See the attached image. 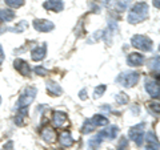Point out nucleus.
Here are the masks:
<instances>
[{
  "instance_id": "f257e3e1",
  "label": "nucleus",
  "mask_w": 160,
  "mask_h": 150,
  "mask_svg": "<svg viewBox=\"0 0 160 150\" xmlns=\"http://www.w3.org/2000/svg\"><path fill=\"white\" fill-rule=\"evenodd\" d=\"M147 17H148V6L146 3H136L129 11L127 16V21L129 24H138L143 21V20H146Z\"/></svg>"
},
{
  "instance_id": "f03ea898",
  "label": "nucleus",
  "mask_w": 160,
  "mask_h": 150,
  "mask_svg": "<svg viewBox=\"0 0 160 150\" xmlns=\"http://www.w3.org/2000/svg\"><path fill=\"white\" fill-rule=\"evenodd\" d=\"M36 94H38V89L36 88L35 87H27L23 91V93L20 94V97L18 100V104H16L18 109L27 108L28 105H31L33 102L35 97H36Z\"/></svg>"
},
{
  "instance_id": "7ed1b4c3",
  "label": "nucleus",
  "mask_w": 160,
  "mask_h": 150,
  "mask_svg": "<svg viewBox=\"0 0 160 150\" xmlns=\"http://www.w3.org/2000/svg\"><path fill=\"white\" fill-rule=\"evenodd\" d=\"M139 78H140V74L138 72H123L118 76L116 82L123 85L124 88H132L133 85L138 84Z\"/></svg>"
},
{
  "instance_id": "20e7f679",
  "label": "nucleus",
  "mask_w": 160,
  "mask_h": 150,
  "mask_svg": "<svg viewBox=\"0 0 160 150\" xmlns=\"http://www.w3.org/2000/svg\"><path fill=\"white\" fill-rule=\"evenodd\" d=\"M131 43L135 48L140 49V51H144V52H149L153 45L152 40L147 36H143V35H135V36H132Z\"/></svg>"
},
{
  "instance_id": "39448f33",
  "label": "nucleus",
  "mask_w": 160,
  "mask_h": 150,
  "mask_svg": "<svg viewBox=\"0 0 160 150\" xmlns=\"http://www.w3.org/2000/svg\"><path fill=\"white\" fill-rule=\"evenodd\" d=\"M144 128H146V125H144V124H138V125H135V126H132L131 129H129V132H128L129 138L133 139L135 143H136L138 146H140V145L143 143Z\"/></svg>"
},
{
  "instance_id": "423d86ee",
  "label": "nucleus",
  "mask_w": 160,
  "mask_h": 150,
  "mask_svg": "<svg viewBox=\"0 0 160 150\" xmlns=\"http://www.w3.org/2000/svg\"><path fill=\"white\" fill-rule=\"evenodd\" d=\"M128 0H106V6L108 9L115 12H123L126 11V8L128 6Z\"/></svg>"
},
{
  "instance_id": "0eeeda50",
  "label": "nucleus",
  "mask_w": 160,
  "mask_h": 150,
  "mask_svg": "<svg viewBox=\"0 0 160 150\" xmlns=\"http://www.w3.org/2000/svg\"><path fill=\"white\" fill-rule=\"evenodd\" d=\"M33 28L36 29L38 32H49L55 28L53 23L49 21V20H44V19H36L33 21Z\"/></svg>"
},
{
  "instance_id": "6e6552de",
  "label": "nucleus",
  "mask_w": 160,
  "mask_h": 150,
  "mask_svg": "<svg viewBox=\"0 0 160 150\" xmlns=\"http://www.w3.org/2000/svg\"><path fill=\"white\" fill-rule=\"evenodd\" d=\"M146 91L152 98H159L160 96V88H159V80H148L146 82Z\"/></svg>"
},
{
  "instance_id": "1a4fd4ad",
  "label": "nucleus",
  "mask_w": 160,
  "mask_h": 150,
  "mask_svg": "<svg viewBox=\"0 0 160 150\" xmlns=\"http://www.w3.org/2000/svg\"><path fill=\"white\" fill-rule=\"evenodd\" d=\"M52 124L55 128H63L67 124V114L60 110H55L52 113Z\"/></svg>"
},
{
  "instance_id": "9d476101",
  "label": "nucleus",
  "mask_w": 160,
  "mask_h": 150,
  "mask_svg": "<svg viewBox=\"0 0 160 150\" xmlns=\"http://www.w3.org/2000/svg\"><path fill=\"white\" fill-rule=\"evenodd\" d=\"M46 54H47V44L43 43L42 45H39V47L32 49L31 57H32L33 61H42V60L46 57Z\"/></svg>"
},
{
  "instance_id": "9b49d317",
  "label": "nucleus",
  "mask_w": 160,
  "mask_h": 150,
  "mask_svg": "<svg viewBox=\"0 0 160 150\" xmlns=\"http://www.w3.org/2000/svg\"><path fill=\"white\" fill-rule=\"evenodd\" d=\"M13 65H15V69H16L20 74H23V76H29V73H31V68H29L28 63L24 61V60H22V59L15 60Z\"/></svg>"
},
{
  "instance_id": "f8f14e48",
  "label": "nucleus",
  "mask_w": 160,
  "mask_h": 150,
  "mask_svg": "<svg viewBox=\"0 0 160 150\" xmlns=\"http://www.w3.org/2000/svg\"><path fill=\"white\" fill-rule=\"evenodd\" d=\"M43 7L46 8L47 11L60 12V11H63L64 4H63V0H47V2H44Z\"/></svg>"
},
{
  "instance_id": "ddd939ff",
  "label": "nucleus",
  "mask_w": 160,
  "mask_h": 150,
  "mask_svg": "<svg viewBox=\"0 0 160 150\" xmlns=\"http://www.w3.org/2000/svg\"><path fill=\"white\" fill-rule=\"evenodd\" d=\"M40 136H42V138L44 139L46 142L48 143H52L56 141V132L53 130V128H49V126H46L44 129H42V132H40Z\"/></svg>"
},
{
  "instance_id": "4468645a",
  "label": "nucleus",
  "mask_w": 160,
  "mask_h": 150,
  "mask_svg": "<svg viewBox=\"0 0 160 150\" xmlns=\"http://www.w3.org/2000/svg\"><path fill=\"white\" fill-rule=\"evenodd\" d=\"M46 87H47V92H48V94H49V96H52V97L60 96V94L63 93L62 87H60V85H59L56 81H52V80L47 81Z\"/></svg>"
},
{
  "instance_id": "2eb2a0df",
  "label": "nucleus",
  "mask_w": 160,
  "mask_h": 150,
  "mask_svg": "<svg viewBox=\"0 0 160 150\" xmlns=\"http://www.w3.org/2000/svg\"><path fill=\"white\" fill-rule=\"evenodd\" d=\"M144 63V56L140 53H129L127 57V64L129 67H140Z\"/></svg>"
},
{
  "instance_id": "dca6fc26",
  "label": "nucleus",
  "mask_w": 160,
  "mask_h": 150,
  "mask_svg": "<svg viewBox=\"0 0 160 150\" xmlns=\"http://www.w3.org/2000/svg\"><path fill=\"white\" fill-rule=\"evenodd\" d=\"M118 134H119V129H118L116 125H113V126H109L107 129H103V130L99 133V136L102 137V138L113 139V138L118 137Z\"/></svg>"
},
{
  "instance_id": "f3484780",
  "label": "nucleus",
  "mask_w": 160,
  "mask_h": 150,
  "mask_svg": "<svg viewBox=\"0 0 160 150\" xmlns=\"http://www.w3.org/2000/svg\"><path fill=\"white\" fill-rule=\"evenodd\" d=\"M59 141H60V143H62V146L69 148V146H72V143H73V138H72L71 133H69L68 130H64V132L60 133Z\"/></svg>"
},
{
  "instance_id": "a211bd4d",
  "label": "nucleus",
  "mask_w": 160,
  "mask_h": 150,
  "mask_svg": "<svg viewBox=\"0 0 160 150\" xmlns=\"http://www.w3.org/2000/svg\"><path fill=\"white\" fill-rule=\"evenodd\" d=\"M28 114V108H22L19 109V114L15 117V124L19 125V126H23L24 121H26V117Z\"/></svg>"
},
{
  "instance_id": "6ab92c4d",
  "label": "nucleus",
  "mask_w": 160,
  "mask_h": 150,
  "mask_svg": "<svg viewBox=\"0 0 160 150\" xmlns=\"http://www.w3.org/2000/svg\"><path fill=\"white\" fill-rule=\"evenodd\" d=\"M91 121L95 125V128L96 126H106V125H108V118L106 116H102V114H95V116L91 118Z\"/></svg>"
},
{
  "instance_id": "aec40b11",
  "label": "nucleus",
  "mask_w": 160,
  "mask_h": 150,
  "mask_svg": "<svg viewBox=\"0 0 160 150\" xmlns=\"http://www.w3.org/2000/svg\"><path fill=\"white\" fill-rule=\"evenodd\" d=\"M15 19V12L12 9H0V21H12Z\"/></svg>"
},
{
  "instance_id": "412c9836",
  "label": "nucleus",
  "mask_w": 160,
  "mask_h": 150,
  "mask_svg": "<svg viewBox=\"0 0 160 150\" xmlns=\"http://www.w3.org/2000/svg\"><path fill=\"white\" fill-rule=\"evenodd\" d=\"M103 141V138L99 136V133L96 134L95 137H92L91 139L88 141V146H89V150H96L99 146H100V143H102Z\"/></svg>"
},
{
  "instance_id": "4be33fe9",
  "label": "nucleus",
  "mask_w": 160,
  "mask_h": 150,
  "mask_svg": "<svg viewBox=\"0 0 160 150\" xmlns=\"http://www.w3.org/2000/svg\"><path fill=\"white\" fill-rule=\"evenodd\" d=\"M93 129H95V125L92 124L91 118H88V120H86V121H84V124H83V126H82V133H83V134H89L91 132H93Z\"/></svg>"
},
{
  "instance_id": "5701e85b",
  "label": "nucleus",
  "mask_w": 160,
  "mask_h": 150,
  "mask_svg": "<svg viewBox=\"0 0 160 150\" xmlns=\"http://www.w3.org/2000/svg\"><path fill=\"white\" fill-rule=\"evenodd\" d=\"M28 28V24L27 21H20L18 26H15L13 28H9V31H12V32H16V33H22L23 31H26V29Z\"/></svg>"
},
{
  "instance_id": "b1692460",
  "label": "nucleus",
  "mask_w": 160,
  "mask_h": 150,
  "mask_svg": "<svg viewBox=\"0 0 160 150\" xmlns=\"http://www.w3.org/2000/svg\"><path fill=\"white\" fill-rule=\"evenodd\" d=\"M115 100H116V102L119 105H126L129 101V98H128V96H127L126 93H118L116 97H115Z\"/></svg>"
},
{
  "instance_id": "393cba45",
  "label": "nucleus",
  "mask_w": 160,
  "mask_h": 150,
  "mask_svg": "<svg viewBox=\"0 0 160 150\" xmlns=\"http://www.w3.org/2000/svg\"><path fill=\"white\" fill-rule=\"evenodd\" d=\"M4 2H6L7 6L11 7V8H19L24 4V0H4Z\"/></svg>"
},
{
  "instance_id": "a878e982",
  "label": "nucleus",
  "mask_w": 160,
  "mask_h": 150,
  "mask_svg": "<svg viewBox=\"0 0 160 150\" xmlns=\"http://www.w3.org/2000/svg\"><path fill=\"white\" fill-rule=\"evenodd\" d=\"M104 92H106V85H99V87H96V89H95L93 92V98H99L102 97Z\"/></svg>"
},
{
  "instance_id": "bb28decb",
  "label": "nucleus",
  "mask_w": 160,
  "mask_h": 150,
  "mask_svg": "<svg viewBox=\"0 0 160 150\" xmlns=\"http://www.w3.org/2000/svg\"><path fill=\"white\" fill-rule=\"evenodd\" d=\"M148 110L151 112L153 116L156 114V116H159V102L156 101V102H151V104H148Z\"/></svg>"
},
{
  "instance_id": "cd10ccee",
  "label": "nucleus",
  "mask_w": 160,
  "mask_h": 150,
  "mask_svg": "<svg viewBox=\"0 0 160 150\" xmlns=\"http://www.w3.org/2000/svg\"><path fill=\"white\" fill-rule=\"evenodd\" d=\"M149 69H152V71H159V56L153 57L151 61H149Z\"/></svg>"
},
{
  "instance_id": "c85d7f7f",
  "label": "nucleus",
  "mask_w": 160,
  "mask_h": 150,
  "mask_svg": "<svg viewBox=\"0 0 160 150\" xmlns=\"http://www.w3.org/2000/svg\"><path fill=\"white\" fill-rule=\"evenodd\" d=\"M89 7H91V11L95 13H99L100 11V4L98 3V0H93V2L89 3Z\"/></svg>"
},
{
  "instance_id": "c756f323",
  "label": "nucleus",
  "mask_w": 160,
  "mask_h": 150,
  "mask_svg": "<svg viewBox=\"0 0 160 150\" xmlns=\"http://www.w3.org/2000/svg\"><path fill=\"white\" fill-rule=\"evenodd\" d=\"M35 73H36L38 74V76H47V74H48V71H47V69L46 68H43V67H36V68H35Z\"/></svg>"
},
{
  "instance_id": "7c9ffc66",
  "label": "nucleus",
  "mask_w": 160,
  "mask_h": 150,
  "mask_svg": "<svg viewBox=\"0 0 160 150\" xmlns=\"http://www.w3.org/2000/svg\"><path fill=\"white\" fill-rule=\"evenodd\" d=\"M146 142H158V138L153 132H148L146 134Z\"/></svg>"
},
{
  "instance_id": "2f4dec72",
  "label": "nucleus",
  "mask_w": 160,
  "mask_h": 150,
  "mask_svg": "<svg viewBox=\"0 0 160 150\" xmlns=\"http://www.w3.org/2000/svg\"><path fill=\"white\" fill-rule=\"evenodd\" d=\"M146 150H159V142H146Z\"/></svg>"
},
{
  "instance_id": "473e14b6",
  "label": "nucleus",
  "mask_w": 160,
  "mask_h": 150,
  "mask_svg": "<svg viewBox=\"0 0 160 150\" xmlns=\"http://www.w3.org/2000/svg\"><path fill=\"white\" fill-rule=\"evenodd\" d=\"M127 149H128V141L123 137L119 142V150H127Z\"/></svg>"
},
{
  "instance_id": "72a5a7b5",
  "label": "nucleus",
  "mask_w": 160,
  "mask_h": 150,
  "mask_svg": "<svg viewBox=\"0 0 160 150\" xmlns=\"http://www.w3.org/2000/svg\"><path fill=\"white\" fill-rule=\"evenodd\" d=\"M103 35H104V31H98V32H95V35H93L92 40H89V43L96 41V40H99L100 37H103Z\"/></svg>"
},
{
  "instance_id": "f704fd0d",
  "label": "nucleus",
  "mask_w": 160,
  "mask_h": 150,
  "mask_svg": "<svg viewBox=\"0 0 160 150\" xmlns=\"http://www.w3.org/2000/svg\"><path fill=\"white\" fill-rule=\"evenodd\" d=\"M131 112L135 114V116H138V114L140 113V108H139V105H133V106L131 108Z\"/></svg>"
},
{
  "instance_id": "c9c22d12",
  "label": "nucleus",
  "mask_w": 160,
  "mask_h": 150,
  "mask_svg": "<svg viewBox=\"0 0 160 150\" xmlns=\"http://www.w3.org/2000/svg\"><path fill=\"white\" fill-rule=\"evenodd\" d=\"M79 96L82 100H87V89H82V91L79 92Z\"/></svg>"
},
{
  "instance_id": "e433bc0d",
  "label": "nucleus",
  "mask_w": 160,
  "mask_h": 150,
  "mask_svg": "<svg viewBox=\"0 0 160 150\" xmlns=\"http://www.w3.org/2000/svg\"><path fill=\"white\" fill-rule=\"evenodd\" d=\"M3 61H4V52H3V47L0 45V65L3 64Z\"/></svg>"
},
{
  "instance_id": "4c0bfd02",
  "label": "nucleus",
  "mask_w": 160,
  "mask_h": 150,
  "mask_svg": "<svg viewBox=\"0 0 160 150\" xmlns=\"http://www.w3.org/2000/svg\"><path fill=\"white\" fill-rule=\"evenodd\" d=\"M153 6L156 9H159L160 8V0H153Z\"/></svg>"
},
{
  "instance_id": "58836bf2",
  "label": "nucleus",
  "mask_w": 160,
  "mask_h": 150,
  "mask_svg": "<svg viewBox=\"0 0 160 150\" xmlns=\"http://www.w3.org/2000/svg\"><path fill=\"white\" fill-rule=\"evenodd\" d=\"M12 148V142H9L8 145H6V146H4V149H11Z\"/></svg>"
},
{
  "instance_id": "ea45409f",
  "label": "nucleus",
  "mask_w": 160,
  "mask_h": 150,
  "mask_svg": "<svg viewBox=\"0 0 160 150\" xmlns=\"http://www.w3.org/2000/svg\"><path fill=\"white\" fill-rule=\"evenodd\" d=\"M0 104H2V97H0Z\"/></svg>"
}]
</instances>
